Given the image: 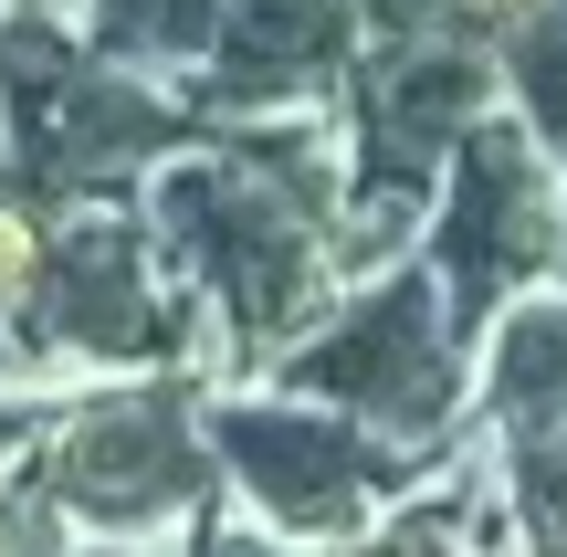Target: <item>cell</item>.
Wrapping results in <instances>:
<instances>
[{
    "label": "cell",
    "instance_id": "1",
    "mask_svg": "<svg viewBox=\"0 0 567 557\" xmlns=\"http://www.w3.org/2000/svg\"><path fill=\"white\" fill-rule=\"evenodd\" d=\"M274 379L410 442V453H452L473 432V337L452 316L431 252H400V264L337 285V306L274 358Z\"/></svg>",
    "mask_w": 567,
    "mask_h": 557
},
{
    "label": "cell",
    "instance_id": "2",
    "mask_svg": "<svg viewBox=\"0 0 567 557\" xmlns=\"http://www.w3.org/2000/svg\"><path fill=\"white\" fill-rule=\"evenodd\" d=\"M210 463H221V495L243 505L252 526L337 557V547H368L400 526V505L442 474V453H410V442L368 432V421L326 411L305 390H231L210 400Z\"/></svg>",
    "mask_w": 567,
    "mask_h": 557
},
{
    "label": "cell",
    "instance_id": "3",
    "mask_svg": "<svg viewBox=\"0 0 567 557\" xmlns=\"http://www.w3.org/2000/svg\"><path fill=\"white\" fill-rule=\"evenodd\" d=\"M158 210H168V243L189 252V274H200V295L221 306V327H231L243 358H284L347 285L337 274V231H326L295 189H274L252 158L243 168H179Z\"/></svg>",
    "mask_w": 567,
    "mask_h": 557
},
{
    "label": "cell",
    "instance_id": "4",
    "mask_svg": "<svg viewBox=\"0 0 567 557\" xmlns=\"http://www.w3.org/2000/svg\"><path fill=\"white\" fill-rule=\"evenodd\" d=\"M421 252H431V274H442L463 337L484 327L494 306H515L526 285H557L567 274V168L526 137L515 105H494V116L442 158Z\"/></svg>",
    "mask_w": 567,
    "mask_h": 557
},
{
    "label": "cell",
    "instance_id": "5",
    "mask_svg": "<svg viewBox=\"0 0 567 557\" xmlns=\"http://www.w3.org/2000/svg\"><path fill=\"white\" fill-rule=\"evenodd\" d=\"M221 495L210 421L179 390H126L84 400L42 453V505L74 537H189Z\"/></svg>",
    "mask_w": 567,
    "mask_h": 557
},
{
    "label": "cell",
    "instance_id": "6",
    "mask_svg": "<svg viewBox=\"0 0 567 557\" xmlns=\"http://www.w3.org/2000/svg\"><path fill=\"white\" fill-rule=\"evenodd\" d=\"M358 0H221V105H316L358 74Z\"/></svg>",
    "mask_w": 567,
    "mask_h": 557
},
{
    "label": "cell",
    "instance_id": "7",
    "mask_svg": "<svg viewBox=\"0 0 567 557\" xmlns=\"http://www.w3.org/2000/svg\"><path fill=\"white\" fill-rule=\"evenodd\" d=\"M473 432H567V274L473 327Z\"/></svg>",
    "mask_w": 567,
    "mask_h": 557
},
{
    "label": "cell",
    "instance_id": "8",
    "mask_svg": "<svg viewBox=\"0 0 567 557\" xmlns=\"http://www.w3.org/2000/svg\"><path fill=\"white\" fill-rule=\"evenodd\" d=\"M32 306L63 327V348H74V358H147V337H158L137 243H105V231H74L63 252H42Z\"/></svg>",
    "mask_w": 567,
    "mask_h": 557
},
{
    "label": "cell",
    "instance_id": "9",
    "mask_svg": "<svg viewBox=\"0 0 567 557\" xmlns=\"http://www.w3.org/2000/svg\"><path fill=\"white\" fill-rule=\"evenodd\" d=\"M505 557H567V432H494L484 442Z\"/></svg>",
    "mask_w": 567,
    "mask_h": 557
},
{
    "label": "cell",
    "instance_id": "10",
    "mask_svg": "<svg viewBox=\"0 0 567 557\" xmlns=\"http://www.w3.org/2000/svg\"><path fill=\"white\" fill-rule=\"evenodd\" d=\"M494 63H505V105L526 116V137L567 168V11H557V0H526V11H505V32H494Z\"/></svg>",
    "mask_w": 567,
    "mask_h": 557
},
{
    "label": "cell",
    "instance_id": "11",
    "mask_svg": "<svg viewBox=\"0 0 567 557\" xmlns=\"http://www.w3.org/2000/svg\"><path fill=\"white\" fill-rule=\"evenodd\" d=\"M95 11H105V32H116L126 53H147V63H189L221 32V0H95Z\"/></svg>",
    "mask_w": 567,
    "mask_h": 557
},
{
    "label": "cell",
    "instance_id": "12",
    "mask_svg": "<svg viewBox=\"0 0 567 557\" xmlns=\"http://www.w3.org/2000/svg\"><path fill=\"white\" fill-rule=\"evenodd\" d=\"M42 252H53V243L32 231V210H11V200H0V316H21V306H32Z\"/></svg>",
    "mask_w": 567,
    "mask_h": 557
},
{
    "label": "cell",
    "instance_id": "13",
    "mask_svg": "<svg viewBox=\"0 0 567 557\" xmlns=\"http://www.w3.org/2000/svg\"><path fill=\"white\" fill-rule=\"evenodd\" d=\"M189 557H316V547H295V537H274V526H252V516H231V526H189Z\"/></svg>",
    "mask_w": 567,
    "mask_h": 557
},
{
    "label": "cell",
    "instance_id": "14",
    "mask_svg": "<svg viewBox=\"0 0 567 557\" xmlns=\"http://www.w3.org/2000/svg\"><path fill=\"white\" fill-rule=\"evenodd\" d=\"M452 11H463V0H358V21H368L379 42H400V32H442Z\"/></svg>",
    "mask_w": 567,
    "mask_h": 557
},
{
    "label": "cell",
    "instance_id": "15",
    "mask_svg": "<svg viewBox=\"0 0 567 557\" xmlns=\"http://www.w3.org/2000/svg\"><path fill=\"white\" fill-rule=\"evenodd\" d=\"M63 557H189V537H63Z\"/></svg>",
    "mask_w": 567,
    "mask_h": 557
},
{
    "label": "cell",
    "instance_id": "16",
    "mask_svg": "<svg viewBox=\"0 0 567 557\" xmlns=\"http://www.w3.org/2000/svg\"><path fill=\"white\" fill-rule=\"evenodd\" d=\"M11 526H21V505H11V495H0V557H11Z\"/></svg>",
    "mask_w": 567,
    "mask_h": 557
},
{
    "label": "cell",
    "instance_id": "17",
    "mask_svg": "<svg viewBox=\"0 0 567 557\" xmlns=\"http://www.w3.org/2000/svg\"><path fill=\"white\" fill-rule=\"evenodd\" d=\"M494 11H526V0H494Z\"/></svg>",
    "mask_w": 567,
    "mask_h": 557
},
{
    "label": "cell",
    "instance_id": "18",
    "mask_svg": "<svg viewBox=\"0 0 567 557\" xmlns=\"http://www.w3.org/2000/svg\"><path fill=\"white\" fill-rule=\"evenodd\" d=\"M557 11H567V0H557Z\"/></svg>",
    "mask_w": 567,
    "mask_h": 557
}]
</instances>
